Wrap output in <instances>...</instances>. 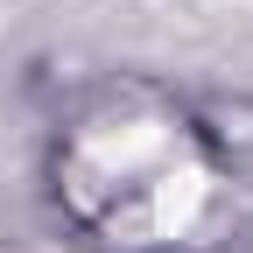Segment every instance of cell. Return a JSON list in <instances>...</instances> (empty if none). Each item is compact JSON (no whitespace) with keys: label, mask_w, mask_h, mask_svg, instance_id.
Returning <instances> with one entry per match:
<instances>
[{"label":"cell","mask_w":253,"mask_h":253,"mask_svg":"<svg viewBox=\"0 0 253 253\" xmlns=\"http://www.w3.org/2000/svg\"><path fill=\"white\" fill-rule=\"evenodd\" d=\"M42 183L78 239L106 253H183L225 204V155L183 99L126 78L56 120Z\"/></svg>","instance_id":"1"}]
</instances>
